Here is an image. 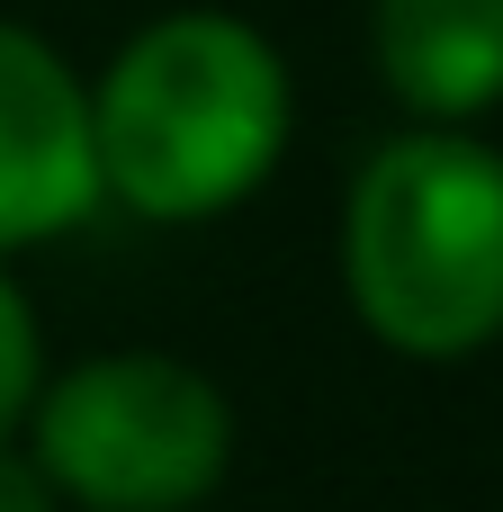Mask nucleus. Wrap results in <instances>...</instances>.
<instances>
[{"label":"nucleus","mask_w":503,"mask_h":512,"mask_svg":"<svg viewBox=\"0 0 503 512\" xmlns=\"http://www.w3.org/2000/svg\"><path fill=\"white\" fill-rule=\"evenodd\" d=\"M288 126H297V81L279 45L234 9L153 18L90 81L99 198L153 225H198L243 207L288 153Z\"/></svg>","instance_id":"obj_1"},{"label":"nucleus","mask_w":503,"mask_h":512,"mask_svg":"<svg viewBox=\"0 0 503 512\" xmlns=\"http://www.w3.org/2000/svg\"><path fill=\"white\" fill-rule=\"evenodd\" d=\"M351 315L405 360H468L503 333V153L468 126L387 135L342 198Z\"/></svg>","instance_id":"obj_2"},{"label":"nucleus","mask_w":503,"mask_h":512,"mask_svg":"<svg viewBox=\"0 0 503 512\" xmlns=\"http://www.w3.org/2000/svg\"><path fill=\"white\" fill-rule=\"evenodd\" d=\"M27 450L81 512H189L234 468V405L171 351H99L36 387Z\"/></svg>","instance_id":"obj_3"},{"label":"nucleus","mask_w":503,"mask_h":512,"mask_svg":"<svg viewBox=\"0 0 503 512\" xmlns=\"http://www.w3.org/2000/svg\"><path fill=\"white\" fill-rule=\"evenodd\" d=\"M99 207L90 81L18 18H0V252L72 234Z\"/></svg>","instance_id":"obj_4"},{"label":"nucleus","mask_w":503,"mask_h":512,"mask_svg":"<svg viewBox=\"0 0 503 512\" xmlns=\"http://www.w3.org/2000/svg\"><path fill=\"white\" fill-rule=\"evenodd\" d=\"M369 54L414 126L503 108V0H369Z\"/></svg>","instance_id":"obj_5"},{"label":"nucleus","mask_w":503,"mask_h":512,"mask_svg":"<svg viewBox=\"0 0 503 512\" xmlns=\"http://www.w3.org/2000/svg\"><path fill=\"white\" fill-rule=\"evenodd\" d=\"M36 387H45V333H36V315H27L18 279L0 270V441L27 423Z\"/></svg>","instance_id":"obj_6"},{"label":"nucleus","mask_w":503,"mask_h":512,"mask_svg":"<svg viewBox=\"0 0 503 512\" xmlns=\"http://www.w3.org/2000/svg\"><path fill=\"white\" fill-rule=\"evenodd\" d=\"M0 512H63V495H54V477L36 468V450L9 432L0 441Z\"/></svg>","instance_id":"obj_7"}]
</instances>
